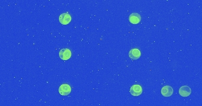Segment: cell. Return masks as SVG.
<instances>
[{"label": "cell", "mask_w": 202, "mask_h": 106, "mask_svg": "<svg viewBox=\"0 0 202 106\" xmlns=\"http://www.w3.org/2000/svg\"><path fill=\"white\" fill-rule=\"evenodd\" d=\"M191 93H192L191 89L187 85H183L180 88V95L182 97H188L191 94Z\"/></svg>", "instance_id": "cell-6"}, {"label": "cell", "mask_w": 202, "mask_h": 106, "mask_svg": "<svg viewBox=\"0 0 202 106\" xmlns=\"http://www.w3.org/2000/svg\"><path fill=\"white\" fill-rule=\"evenodd\" d=\"M141 20V17L138 13H132L129 17V21L133 24H137Z\"/></svg>", "instance_id": "cell-7"}, {"label": "cell", "mask_w": 202, "mask_h": 106, "mask_svg": "<svg viewBox=\"0 0 202 106\" xmlns=\"http://www.w3.org/2000/svg\"><path fill=\"white\" fill-rule=\"evenodd\" d=\"M59 20L62 25H67L70 23L72 18L69 13H65L60 14Z\"/></svg>", "instance_id": "cell-4"}, {"label": "cell", "mask_w": 202, "mask_h": 106, "mask_svg": "<svg viewBox=\"0 0 202 106\" xmlns=\"http://www.w3.org/2000/svg\"><path fill=\"white\" fill-rule=\"evenodd\" d=\"M72 56L71 51L68 48H63L59 52V57L62 60H68Z\"/></svg>", "instance_id": "cell-2"}, {"label": "cell", "mask_w": 202, "mask_h": 106, "mask_svg": "<svg viewBox=\"0 0 202 106\" xmlns=\"http://www.w3.org/2000/svg\"><path fill=\"white\" fill-rule=\"evenodd\" d=\"M173 94V89L170 85H165L161 89V94L165 97H170Z\"/></svg>", "instance_id": "cell-8"}, {"label": "cell", "mask_w": 202, "mask_h": 106, "mask_svg": "<svg viewBox=\"0 0 202 106\" xmlns=\"http://www.w3.org/2000/svg\"><path fill=\"white\" fill-rule=\"evenodd\" d=\"M141 55V53L138 48L131 49L129 52V57L131 59L135 60L138 59Z\"/></svg>", "instance_id": "cell-5"}, {"label": "cell", "mask_w": 202, "mask_h": 106, "mask_svg": "<svg viewBox=\"0 0 202 106\" xmlns=\"http://www.w3.org/2000/svg\"><path fill=\"white\" fill-rule=\"evenodd\" d=\"M129 91L131 94L133 96H139L142 94V87L140 85L135 84L130 88Z\"/></svg>", "instance_id": "cell-1"}, {"label": "cell", "mask_w": 202, "mask_h": 106, "mask_svg": "<svg viewBox=\"0 0 202 106\" xmlns=\"http://www.w3.org/2000/svg\"><path fill=\"white\" fill-rule=\"evenodd\" d=\"M59 92L61 96H67L71 92V87L67 84H63L59 88Z\"/></svg>", "instance_id": "cell-3"}]
</instances>
